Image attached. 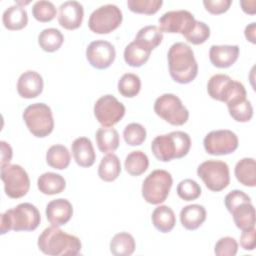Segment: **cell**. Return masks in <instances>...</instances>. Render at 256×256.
Here are the masks:
<instances>
[{
  "label": "cell",
  "mask_w": 256,
  "mask_h": 256,
  "mask_svg": "<svg viewBox=\"0 0 256 256\" xmlns=\"http://www.w3.org/2000/svg\"><path fill=\"white\" fill-rule=\"evenodd\" d=\"M167 59L169 74L175 82L188 84L196 78L198 63L192 48L186 43L176 42L171 45L168 50Z\"/></svg>",
  "instance_id": "cell-1"
},
{
  "label": "cell",
  "mask_w": 256,
  "mask_h": 256,
  "mask_svg": "<svg viewBox=\"0 0 256 256\" xmlns=\"http://www.w3.org/2000/svg\"><path fill=\"white\" fill-rule=\"evenodd\" d=\"M37 245L40 251L50 256H75L80 253L82 247L77 236L68 234L55 225L43 230L38 237Z\"/></svg>",
  "instance_id": "cell-2"
},
{
  "label": "cell",
  "mask_w": 256,
  "mask_h": 256,
  "mask_svg": "<svg viewBox=\"0 0 256 256\" xmlns=\"http://www.w3.org/2000/svg\"><path fill=\"white\" fill-rule=\"evenodd\" d=\"M191 148V138L184 131H172L156 136L151 143V150L157 160L169 162L185 157Z\"/></svg>",
  "instance_id": "cell-3"
},
{
  "label": "cell",
  "mask_w": 256,
  "mask_h": 256,
  "mask_svg": "<svg viewBox=\"0 0 256 256\" xmlns=\"http://www.w3.org/2000/svg\"><path fill=\"white\" fill-rule=\"evenodd\" d=\"M41 221L39 210L31 203H20L1 214V235L13 231H33Z\"/></svg>",
  "instance_id": "cell-4"
},
{
  "label": "cell",
  "mask_w": 256,
  "mask_h": 256,
  "mask_svg": "<svg viewBox=\"0 0 256 256\" xmlns=\"http://www.w3.org/2000/svg\"><path fill=\"white\" fill-rule=\"evenodd\" d=\"M22 117L30 133L37 138L48 136L54 129L52 110L45 103L40 102L27 106Z\"/></svg>",
  "instance_id": "cell-5"
},
{
  "label": "cell",
  "mask_w": 256,
  "mask_h": 256,
  "mask_svg": "<svg viewBox=\"0 0 256 256\" xmlns=\"http://www.w3.org/2000/svg\"><path fill=\"white\" fill-rule=\"evenodd\" d=\"M172 184L173 178L168 171L153 170L142 183V197L152 205L163 203L169 195Z\"/></svg>",
  "instance_id": "cell-6"
},
{
  "label": "cell",
  "mask_w": 256,
  "mask_h": 256,
  "mask_svg": "<svg viewBox=\"0 0 256 256\" xmlns=\"http://www.w3.org/2000/svg\"><path fill=\"white\" fill-rule=\"evenodd\" d=\"M207 92L212 99L226 104L247 95L244 85L226 74L213 75L208 80Z\"/></svg>",
  "instance_id": "cell-7"
},
{
  "label": "cell",
  "mask_w": 256,
  "mask_h": 256,
  "mask_svg": "<svg viewBox=\"0 0 256 256\" xmlns=\"http://www.w3.org/2000/svg\"><path fill=\"white\" fill-rule=\"evenodd\" d=\"M154 112L163 120L174 126H181L189 119V111L181 99L172 93L159 96L154 103Z\"/></svg>",
  "instance_id": "cell-8"
},
{
  "label": "cell",
  "mask_w": 256,
  "mask_h": 256,
  "mask_svg": "<svg viewBox=\"0 0 256 256\" xmlns=\"http://www.w3.org/2000/svg\"><path fill=\"white\" fill-rule=\"evenodd\" d=\"M197 175L213 192L224 190L230 183L229 167L226 162L220 160L202 162L197 168Z\"/></svg>",
  "instance_id": "cell-9"
},
{
  "label": "cell",
  "mask_w": 256,
  "mask_h": 256,
  "mask_svg": "<svg viewBox=\"0 0 256 256\" xmlns=\"http://www.w3.org/2000/svg\"><path fill=\"white\" fill-rule=\"evenodd\" d=\"M1 180L4 183L5 194L18 199L24 197L30 188V179L23 167L17 164H5L1 166Z\"/></svg>",
  "instance_id": "cell-10"
},
{
  "label": "cell",
  "mask_w": 256,
  "mask_h": 256,
  "mask_svg": "<svg viewBox=\"0 0 256 256\" xmlns=\"http://www.w3.org/2000/svg\"><path fill=\"white\" fill-rule=\"evenodd\" d=\"M123 20L122 12L114 4L102 5L95 9L88 20L89 29L96 34H108L117 29Z\"/></svg>",
  "instance_id": "cell-11"
},
{
  "label": "cell",
  "mask_w": 256,
  "mask_h": 256,
  "mask_svg": "<svg viewBox=\"0 0 256 256\" xmlns=\"http://www.w3.org/2000/svg\"><path fill=\"white\" fill-rule=\"evenodd\" d=\"M94 116L103 127H112L125 115V106L113 95L101 96L94 104Z\"/></svg>",
  "instance_id": "cell-12"
},
{
  "label": "cell",
  "mask_w": 256,
  "mask_h": 256,
  "mask_svg": "<svg viewBox=\"0 0 256 256\" xmlns=\"http://www.w3.org/2000/svg\"><path fill=\"white\" fill-rule=\"evenodd\" d=\"M239 140L237 135L228 129L213 130L209 132L204 140L205 151L210 155H228L238 148Z\"/></svg>",
  "instance_id": "cell-13"
},
{
  "label": "cell",
  "mask_w": 256,
  "mask_h": 256,
  "mask_svg": "<svg viewBox=\"0 0 256 256\" xmlns=\"http://www.w3.org/2000/svg\"><path fill=\"white\" fill-rule=\"evenodd\" d=\"M158 21L162 33H180L185 37L192 30L196 19L188 10H174L164 13Z\"/></svg>",
  "instance_id": "cell-14"
},
{
  "label": "cell",
  "mask_w": 256,
  "mask_h": 256,
  "mask_svg": "<svg viewBox=\"0 0 256 256\" xmlns=\"http://www.w3.org/2000/svg\"><path fill=\"white\" fill-rule=\"evenodd\" d=\"M116 57L114 46L105 40L92 41L86 49V58L89 64L96 69H106L111 66Z\"/></svg>",
  "instance_id": "cell-15"
},
{
  "label": "cell",
  "mask_w": 256,
  "mask_h": 256,
  "mask_svg": "<svg viewBox=\"0 0 256 256\" xmlns=\"http://www.w3.org/2000/svg\"><path fill=\"white\" fill-rule=\"evenodd\" d=\"M84 9L78 1H65L59 6L58 22L67 30H75L81 26Z\"/></svg>",
  "instance_id": "cell-16"
},
{
  "label": "cell",
  "mask_w": 256,
  "mask_h": 256,
  "mask_svg": "<svg viewBox=\"0 0 256 256\" xmlns=\"http://www.w3.org/2000/svg\"><path fill=\"white\" fill-rule=\"evenodd\" d=\"M43 78L33 70H28L20 75L17 81V92L25 99L38 97L43 91Z\"/></svg>",
  "instance_id": "cell-17"
},
{
  "label": "cell",
  "mask_w": 256,
  "mask_h": 256,
  "mask_svg": "<svg viewBox=\"0 0 256 256\" xmlns=\"http://www.w3.org/2000/svg\"><path fill=\"white\" fill-rule=\"evenodd\" d=\"M73 215V206L69 200L58 198L50 201L46 206V217L50 224L65 225Z\"/></svg>",
  "instance_id": "cell-18"
},
{
  "label": "cell",
  "mask_w": 256,
  "mask_h": 256,
  "mask_svg": "<svg viewBox=\"0 0 256 256\" xmlns=\"http://www.w3.org/2000/svg\"><path fill=\"white\" fill-rule=\"evenodd\" d=\"M239 52L238 45H212L209 50V59L217 68H228L237 61Z\"/></svg>",
  "instance_id": "cell-19"
},
{
  "label": "cell",
  "mask_w": 256,
  "mask_h": 256,
  "mask_svg": "<svg viewBox=\"0 0 256 256\" xmlns=\"http://www.w3.org/2000/svg\"><path fill=\"white\" fill-rule=\"evenodd\" d=\"M71 151L75 162L80 167H91L96 160L93 144L87 137L76 138L71 144Z\"/></svg>",
  "instance_id": "cell-20"
},
{
  "label": "cell",
  "mask_w": 256,
  "mask_h": 256,
  "mask_svg": "<svg viewBox=\"0 0 256 256\" xmlns=\"http://www.w3.org/2000/svg\"><path fill=\"white\" fill-rule=\"evenodd\" d=\"M206 220V209L199 204L187 205L180 211V221L187 230H196Z\"/></svg>",
  "instance_id": "cell-21"
},
{
  "label": "cell",
  "mask_w": 256,
  "mask_h": 256,
  "mask_svg": "<svg viewBox=\"0 0 256 256\" xmlns=\"http://www.w3.org/2000/svg\"><path fill=\"white\" fill-rule=\"evenodd\" d=\"M234 174L238 182L246 187L256 186V162L254 158L239 160L234 168Z\"/></svg>",
  "instance_id": "cell-22"
},
{
  "label": "cell",
  "mask_w": 256,
  "mask_h": 256,
  "mask_svg": "<svg viewBox=\"0 0 256 256\" xmlns=\"http://www.w3.org/2000/svg\"><path fill=\"white\" fill-rule=\"evenodd\" d=\"M2 22L4 27L8 30H21L26 27L28 23V15L26 10L22 6L16 4L8 7L3 12Z\"/></svg>",
  "instance_id": "cell-23"
},
{
  "label": "cell",
  "mask_w": 256,
  "mask_h": 256,
  "mask_svg": "<svg viewBox=\"0 0 256 256\" xmlns=\"http://www.w3.org/2000/svg\"><path fill=\"white\" fill-rule=\"evenodd\" d=\"M37 187L39 191L45 195H55L64 191L66 181L60 174L45 172L39 176Z\"/></svg>",
  "instance_id": "cell-24"
},
{
  "label": "cell",
  "mask_w": 256,
  "mask_h": 256,
  "mask_svg": "<svg viewBox=\"0 0 256 256\" xmlns=\"http://www.w3.org/2000/svg\"><path fill=\"white\" fill-rule=\"evenodd\" d=\"M151 220L153 226L161 233L170 232L176 224L174 211L167 205L156 207L152 213Z\"/></svg>",
  "instance_id": "cell-25"
},
{
  "label": "cell",
  "mask_w": 256,
  "mask_h": 256,
  "mask_svg": "<svg viewBox=\"0 0 256 256\" xmlns=\"http://www.w3.org/2000/svg\"><path fill=\"white\" fill-rule=\"evenodd\" d=\"M96 144L98 149L102 153H111L114 152L120 143L119 134L115 128L111 127H102L96 131L95 134Z\"/></svg>",
  "instance_id": "cell-26"
},
{
  "label": "cell",
  "mask_w": 256,
  "mask_h": 256,
  "mask_svg": "<svg viewBox=\"0 0 256 256\" xmlns=\"http://www.w3.org/2000/svg\"><path fill=\"white\" fill-rule=\"evenodd\" d=\"M121 173V163L117 155L108 153L105 155L98 167V176L105 182H112L116 180Z\"/></svg>",
  "instance_id": "cell-27"
},
{
  "label": "cell",
  "mask_w": 256,
  "mask_h": 256,
  "mask_svg": "<svg viewBox=\"0 0 256 256\" xmlns=\"http://www.w3.org/2000/svg\"><path fill=\"white\" fill-rule=\"evenodd\" d=\"M237 228L247 230L255 227V208L251 202H244L231 211Z\"/></svg>",
  "instance_id": "cell-28"
},
{
  "label": "cell",
  "mask_w": 256,
  "mask_h": 256,
  "mask_svg": "<svg viewBox=\"0 0 256 256\" xmlns=\"http://www.w3.org/2000/svg\"><path fill=\"white\" fill-rule=\"evenodd\" d=\"M150 54V49L132 41L124 49V60L131 67H141L148 61Z\"/></svg>",
  "instance_id": "cell-29"
},
{
  "label": "cell",
  "mask_w": 256,
  "mask_h": 256,
  "mask_svg": "<svg viewBox=\"0 0 256 256\" xmlns=\"http://www.w3.org/2000/svg\"><path fill=\"white\" fill-rule=\"evenodd\" d=\"M135 247V239L128 232H119L110 241V252L115 256L132 255Z\"/></svg>",
  "instance_id": "cell-30"
},
{
  "label": "cell",
  "mask_w": 256,
  "mask_h": 256,
  "mask_svg": "<svg viewBox=\"0 0 256 256\" xmlns=\"http://www.w3.org/2000/svg\"><path fill=\"white\" fill-rule=\"evenodd\" d=\"M71 161V155L66 146L62 144L52 145L46 152L47 164L57 170L66 169Z\"/></svg>",
  "instance_id": "cell-31"
},
{
  "label": "cell",
  "mask_w": 256,
  "mask_h": 256,
  "mask_svg": "<svg viewBox=\"0 0 256 256\" xmlns=\"http://www.w3.org/2000/svg\"><path fill=\"white\" fill-rule=\"evenodd\" d=\"M124 166L125 170L131 176H140L148 169V156L141 150L132 151L126 156Z\"/></svg>",
  "instance_id": "cell-32"
},
{
  "label": "cell",
  "mask_w": 256,
  "mask_h": 256,
  "mask_svg": "<svg viewBox=\"0 0 256 256\" xmlns=\"http://www.w3.org/2000/svg\"><path fill=\"white\" fill-rule=\"evenodd\" d=\"M163 40V33L159 27L155 25H148L141 28L136 34L135 40L144 47L150 49L151 51L158 47Z\"/></svg>",
  "instance_id": "cell-33"
},
{
  "label": "cell",
  "mask_w": 256,
  "mask_h": 256,
  "mask_svg": "<svg viewBox=\"0 0 256 256\" xmlns=\"http://www.w3.org/2000/svg\"><path fill=\"white\" fill-rule=\"evenodd\" d=\"M227 108L230 116L237 122H248L253 116V107L246 97L227 103Z\"/></svg>",
  "instance_id": "cell-34"
},
{
  "label": "cell",
  "mask_w": 256,
  "mask_h": 256,
  "mask_svg": "<svg viewBox=\"0 0 256 256\" xmlns=\"http://www.w3.org/2000/svg\"><path fill=\"white\" fill-rule=\"evenodd\" d=\"M64 42L63 34L56 28H46L38 35V44L46 52L57 51Z\"/></svg>",
  "instance_id": "cell-35"
},
{
  "label": "cell",
  "mask_w": 256,
  "mask_h": 256,
  "mask_svg": "<svg viewBox=\"0 0 256 256\" xmlns=\"http://www.w3.org/2000/svg\"><path fill=\"white\" fill-rule=\"evenodd\" d=\"M141 89V80L134 73H125L118 81V91L126 98L135 97Z\"/></svg>",
  "instance_id": "cell-36"
},
{
  "label": "cell",
  "mask_w": 256,
  "mask_h": 256,
  "mask_svg": "<svg viewBox=\"0 0 256 256\" xmlns=\"http://www.w3.org/2000/svg\"><path fill=\"white\" fill-rule=\"evenodd\" d=\"M56 7L50 1L40 0L33 4L32 15L39 22H50L56 17Z\"/></svg>",
  "instance_id": "cell-37"
},
{
  "label": "cell",
  "mask_w": 256,
  "mask_h": 256,
  "mask_svg": "<svg viewBox=\"0 0 256 256\" xmlns=\"http://www.w3.org/2000/svg\"><path fill=\"white\" fill-rule=\"evenodd\" d=\"M146 129L139 123L128 124L123 131V138L129 146H139L146 140Z\"/></svg>",
  "instance_id": "cell-38"
},
{
  "label": "cell",
  "mask_w": 256,
  "mask_h": 256,
  "mask_svg": "<svg viewBox=\"0 0 256 256\" xmlns=\"http://www.w3.org/2000/svg\"><path fill=\"white\" fill-rule=\"evenodd\" d=\"M177 195L184 201L196 200L201 195L200 185L193 179H184L179 182L176 189Z\"/></svg>",
  "instance_id": "cell-39"
},
{
  "label": "cell",
  "mask_w": 256,
  "mask_h": 256,
  "mask_svg": "<svg viewBox=\"0 0 256 256\" xmlns=\"http://www.w3.org/2000/svg\"><path fill=\"white\" fill-rule=\"evenodd\" d=\"M162 0H128L127 6L130 11L138 14H155L162 6Z\"/></svg>",
  "instance_id": "cell-40"
},
{
  "label": "cell",
  "mask_w": 256,
  "mask_h": 256,
  "mask_svg": "<svg viewBox=\"0 0 256 256\" xmlns=\"http://www.w3.org/2000/svg\"><path fill=\"white\" fill-rule=\"evenodd\" d=\"M209 37H210L209 26L202 21L196 20L192 30L185 36V39L189 43H192L194 45H199L206 42V40H208Z\"/></svg>",
  "instance_id": "cell-41"
},
{
  "label": "cell",
  "mask_w": 256,
  "mask_h": 256,
  "mask_svg": "<svg viewBox=\"0 0 256 256\" xmlns=\"http://www.w3.org/2000/svg\"><path fill=\"white\" fill-rule=\"evenodd\" d=\"M238 251L237 241L229 236L220 238L214 247V253L217 256H235Z\"/></svg>",
  "instance_id": "cell-42"
},
{
  "label": "cell",
  "mask_w": 256,
  "mask_h": 256,
  "mask_svg": "<svg viewBox=\"0 0 256 256\" xmlns=\"http://www.w3.org/2000/svg\"><path fill=\"white\" fill-rule=\"evenodd\" d=\"M244 202H251V199L245 192L241 190H232L225 196L224 199L225 206L230 213L234 208Z\"/></svg>",
  "instance_id": "cell-43"
},
{
  "label": "cell",
  "mask_w": 256,
  "mask_h": 256,
  "mask_svg": "<svg viewBox=\"0 0 256 256\" xmlns=\"http://www.w3.org/2000/svg\"><path fill=\"white\" fill-rule=\"evenodd\" d=\"M232 4L231 0H204L203 5L206 9L211 14L218 15L225 13L228 11Z\"/></svg>",
  "instance_id": "cell-44"
},
{
  "label": "cell",
  "mask_w": 256,
  "mask_h": 256,
  "mask_svg": "<svg viewBox=\"0 0 256 256\" xmlns=\"http://www.w3.org/2000/svg\"><path fill=\"white\" fill-rule=\"evenodd\" d=\"M255 227L243 230L240 235V245L246 251H252L255 248Z\"/></svg>",
  "instance_id": "cell-45"
},
{
  "label": "cell",
  "mask_w": 256,
  "mask_h": 256,
  "mask_svg": "<svg viewBox=\"0 0 256 256\" xmlns=\"http://www.w3.org/2000/svg\"><path fill=\"white\" fill-rule=\"evenodd\" d=\"M0 149H1V166L8 164L13 155V151L9 143L5 141H0Z\"/></svg>",
  "instance_id": "cell-46"
},
{
  "label": "cell",
  "mask_w": 256,
  "mask_h": 256,
  "mask_svg": "<svg viewBox=\"0 0 256 256\" xmlns=\"http://www.w3.org/2000/svg\"><path fill=\"white\" fill-rule=\"evenodd\" d=\"M255 31H256V23L252 22L249 25H247L245 27V37L248 41H250L252 44L256 43V38H255Z\"/></svg>",
  "instance_id": "cell-47"
},
{
  "label": "cell",
  "mask_w": 256,
  "mask_h": 256,
  "mask_svg": "<svg viewBox=\"0 0 256 256\" xmlns=\"http://www.w3.org/2000/svg\"><path fill=\"white\" fill-rule=\"evenodd\" d=\"M240 5L242 10L247 14H254L256 12V1L248 0V1H240Z\"/></svg>",
  "instance_id": "cell-48"
}]
</instances>
